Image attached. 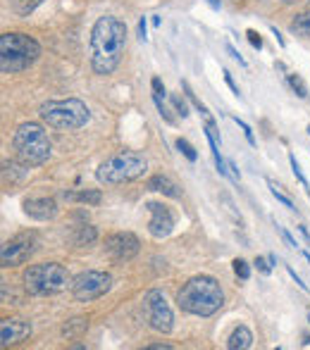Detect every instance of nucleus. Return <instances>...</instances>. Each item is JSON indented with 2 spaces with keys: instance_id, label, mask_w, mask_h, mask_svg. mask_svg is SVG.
I'll use <instances>...</instances> for the list:
<instances>
[{
  "instance_id": "36",
  "label": "nucleus",
  "mask_w": 310,
  "mask_h": 350,
  "mask_svg": "<svg viewBox=\"0 0 310 350\" xmlns=\"http://www.w3.org/2000/svg\"><path fill=\"white\" fill-rule=\"evenodd\" d=\"M175 346H170V343H155V346H148V350H172Z\"/></svg>"
},
{
  "instance_id": "25",
  "label": "nucleus",
  "mask_w": 310,
  "mask_h": 350,
  "mask_svg": "<svg viewBox=\"0 0 310 350\" xmlns=\"http://www.w3.org/2000/svg\"><path fill=\"white\" fill-rule=\"evenodd\" d=\"M232 265H234V274H236V277H239L241 281H248V277H250L248 262H246V260H241V258H236Z\"/></svg>"
},
{
  "instance_id": "24",
  "label": "nucleus",
  "mask_w": 310,
  "mask_h": 350,
  "mask_svg": "<svg viewBox=\"0 0 310 350\" xmlns=\"http://www.w3.org/2000/svg\"><path fill=\"white\" fill-rule=\"evenodd\" d=\"M268 184H270V189H272V196H274V198L279 200V203L284 205V208H289V210H296V208H294V200L289 198L287 193H282V191H279V186L274 184V181H268Z\"/></svg>"
},
{
  "instance_id": "6",
  "label": "nucleus",
  "mask_w": 310,
  "mask_h": 350,
  "mask_svg": "<svg viewBox=\"0 0 310 350\" xmlns=\"http://www.w3.org/2000/svg\"><path fill=\"white\" fill-rule=\"evenodd\" d=\"M24 288L31 295H57L72 286V277L62 265L57 262H41L31 265V267L24 272Z\"/></svg>"
},
{
  "instance_id": "40",
  "label": "nucleus",
  "mask_w": 310,
  "mask_h": 350,
  "mask_svg": "<svg viewBox=\"0 0 310 350\" xmlns=\"http://www.w3.org/2000/svg\"><path fill=\"white\" fill-rule=\"evenodd\" d=\"M287 3H289V0H287Z\"/></svg>"
},
{
  "instance_id": "34",
  "label": "nucleus",
  "mask_w": 310,
  "mask_h": 350,
  "mask_svg": "<svg viewBox=\"0 0 310 350\" xmlns=\"http://www.w3.org/2000/svg\"><path fill=\"white\" fill-rule=\"evenodd\" d=\"M139 38H141V41H146V38H148V36H146V19H141V22H139Z\"/></svg>"
},
{
  "instance_id": "19",
  "label": "nucleus",
  "mask_w": 310,
  "mask_h": 350,
  "mask_svg": "<svg viewBox=\"0 0 310 350\" xmlns=\"http://www.w3.org/2000/svg\"><path fill=\"white\" fill-rule=\"evenodd\" d=\"M65 198L67 200H77V203H86V205H98L103 200V196H101V191H79V193L67 191Z\"/></svg>"
},
{
  "instance_id": "5",
  "label": "nucleus",
  "mask_w": 310,
  "mask_h": 350,
  "mask_svg": "<svg viewBox=\"0 0 310 350\" xmlns=\"http://www.w3.org/2000/svg\"><path fill=\"white\" fill-rule=\"evenodd\" d=\"M38 117L46 122L48 126L60 131H75L88 124L91 120V110L86 103L77 100V98H67V100H48L38 107Z\"/></svg>"
},
{
  "instance_id": "39",
  "label": "nucleus",
  "mask_w": 310,
  "mask_h": 350,
  "mask_svg": "<svg viewBox=\"0 0 310 350\" xmlns=\"http://www.w3.org/2000/svg\"><path fill=\"white\" fill-rule=\"evenodd\" d=\"M308 134H310V129H308Z\"/></svg>"
},
{
  "instance_id": "38",
  "label": "nucleus",
  "mask_w": 310,
  "mask_h": 350,
  "mask_svg": "<svg viewBox=\"0 0 310 350\" xmlns=\"http://www.w3.org/2000/svg\"><path fill=\"white\" fill-rule=\"evenodd\" d=\"M308 319H310V314H308Z\"/></svg>"
},
{
  "instance_id": "28",
  "label": "nucleus",
  "mask_w": 310,
  "mask_h": 350,
  "mask_svg": "<svg viewBox=\"0 0 310 350\" xmlns=\"http://www.w3.org/2000/svg\"><path fill=\"white\" fill-rule=\"evenodd\" d=\"M172 107H175V110H177V115H181V117L189 115V107H186V103L181 100L179 96H172Z\"/></svg>"
},
{
  "instance_id": "3",
  "label": "nucleus",
  "mask_w": 310,
  "mask_h": 350,
  "mask_svg": "<svg viewBox=\"0 0 310 350\" xmlns=\"http://www.w3.org/2000/svg\"><path fill=\"white\" fill-rule=\"evenodd\" d=\"M12 148L17 160L24 167H41L48 162L53 150V143L48 139L46 129L36 122H24L17 126L12 136Z\"/></svg>"
},
{
  "instance_id": "35",
  "label": "nucleus",
  "mask_w": 310,
  "mask_h": 350,
  "mask_svg": "<svg viewBox=\"0 0 310 350\" xmlns=\"http://www.w3.org/2000/svg\"><path fill=\"white\" fill-rule=\"evenodd\" d=\"M227 51H229V55H232V57H234V60H239V65H246V62H244V57H241V55H239V53H236V51H234V48H232V46H227Z\"/></svg>"
},
{
  "instance_id": "32",
  "label": "nucleus",
  "mask_w": 310,
  "mask_h": 350,
  "mask_svg": "<svg viewBox=\"0 0 310 350\" xmlns=\"http://www.w3.org/2000/svg\"><path fill=\"white\" fill-rule=\"evenodd\" d=\"M279 231H282L284 241H287V243H289V245H292V248H296V245H298V243H296V241H294V239H292V234H289V231H287V229H284V226H279Z\"/></svg>"
},
{
  "instance_id": "20",
  "label": "nucleus",
  "mask_w": 310,
  "mask_h": 350,
  "mask_svg": "<svg viewBox=\"0 0 310 350\" xmlns=\"http://www.w3.org/2000/svg\"><path fill=\"white\" fill-rule=\"evenodd\" d=\"M88 329V322L86 319H70V322L65 324V327H62V336H67V338H79L81 336L83 332H86Z\"/></svg>"
},
{
  "instance_id": "21",
  "label": "nucleus",
  "mask_w": 310,
  "mask_h": 350,
  "mask_svg": "<svg viewBox=\"0 0 310 350\" xmlns=\"http://www.w3.org/2000/svg\"><path fill=\"white\" fill-rule=\"evenodd\" d=\"M292 33L296 36H310V10L301 12L296 19L292 22Z\"/></svg>"
},
{
  "instance_id": "15",
  "label": "nucleus",
  "mask_w": 310,
  "mask_h": 350,
  "mask_svg": "<svg viewBox=\"0 0 310 350\" xmlns=\"http://www.w3.org/2000/svg\"><path fill=\"white\" fill-rule=\"evenodd\" d=\"M148 191L162 193V196H167V198H179V196H181L179 186H177L175 181H172L170 176H165V174L151 176V179H148Z\"/></svg>"
},
{
  "instance_id": "10",
  "label": "nucleus",
  "mask_w": 310,
  "mask_h": 350,
  "mask_svg": "<svg viewBox=\"0 0 310 350\" xmlns=\"http://www.w3.org/2000/svg\"><path fill=\"white\" fill-rule=\"evenodd\" d=\"M36 234L34 231H24V234L12 236L10 241H5L3 250H0V262L3 267H19L24 265L34 253H36Z\"/></svg>"
},
{
  "instance_id": "26",
  "label": "nucleus",
  "mask_w": 310,
  "mask_h": 350,
  "mask_svg": "<svg viewBox=\"0 0 310 350\" xmlns=\"http://www.w3.org/2000/svg\"><path fill=\"white\" fill-rule=\"evenodd\" d=\"M289 162H292V170H294V174H296V179L301 181V186L306 189V193H308V198H310V184H308V179L303 176V170H301V165L296 162V157H289Z\"/></svg>"
},
{
  "instance_id": "33",
  "label": "nucleus",
  "mask_w": 310,
  "mask_h": 350,
  "mask_svg": "<svg viewBox=\"0 0 310 350\" xmlns=\"http://www.w3.org/2000/svg\"><path fill=\"white\" fill-rule=\"evenodd\" d=\"M224 81H227V83H229V88H232L236 96H239V88H236V83L232 81V74H229V72H224Z\"/></svg>"
},
{
  "instance_id": "29",
  "label": "nucleus",
  "mask_w": 310,
  "mask_h": 350,
  "mask_svg": "<svg viewBox=\"0 0 310 350\" xmlns=\"http://www.w3.org/2000/svg\"><path fill=\"white\" fill-rule=\"evenodd\" d=\"M246 36H248V41H250V46L253 48H263V38H260V33L255 31V29H248V31H246Z\"/></svg>"
},
{
  "instance_id": "27",
  "label": "nucleus",
  "mask_w": 310,
  "mask_h": 350,
  "mask_svg": "<svg viewBox=\"0 0 310 350\" xmlns=\"http://www.w3.org/2000/svg\"><path fill=\"white\" fill-rule=\"evenodd\" d=\"M177 148H179V150H181V152H184V157H186V160L196 162V157H198V155H196L194 146H191V143H189V141H186V139H179V141H177Z\"/></svg>"
},
{
  "instance_id": "11",
  "label": "nucleus",
  "mask_w": 310,
  "mask_h": 350,
  "mask_svg": "<svg viewBox=\"0 0 310 350\" xmlns=\"http://www.w3.org/2000/svg\"><path fill=\"white\" fill-rule=\"evenodd\" d=\"M139 239H136L134 234H129V231H120V234H112L105 239V253L107 258L112 260V262L122 265V262H129V260H134L136 255H139Z\"/></svg>"
},
{
  "instance_id": "30",
  "label": "nucleus",
  "mask_w": 310,
  "mask_h": 350,
  "mask_svg": "<svg viewBox=\"0 0 310 350\" xmlns=\"http://www.w3.org/2000/svg\"><path fill=\"white\" fill-rule=\"evenodd\" d=\"M234 122H236V124H239V126H241V129H244L246 139H248V143H250V146H253V143H255V139H253V131H250V126H248V124H246V122H244V120H239V117H234Z\"/></svg>"
},
{
  "instance_id": "37",
  "label": "nucleus",
  "mask_w": 310,
  "mask_h": 350,
  "mask_svg": "<svg viewBox=\"0 0 310 350\" xmlns=\"http://www.w3.org/2000/svg\"><path fill=\"white\" fill-rule=\"evenodd\" d=\"M306 258H308V262H310V255H306Z\"/></svg>"
},
{
  "instance_id": "23",
  "label": "nucleus",
  "mask_w": 310,
  "mask_h": 350,
  "mask_svg": "<svg viewBox=\"0 0 310 350\" xmlns=\"http://www.w3.org/2000/svg\"><path fill=\"white\" fill-rule=\"evenodd\" d=\"M184 93H186V98H189V100H191V103H194V105H196V110H198L201 115L205 117V120H213V117H210V112H208V107H205L203 103H201L198 98L194 96V91H191V88H189V83H184Z\"/></svg>"
},
{
  "instance_id": "31",
  "label": "nucleus",
  "mask_w": 310,
  "mask_h": 350,
  "mask_svg": "<svg viewBox=\"0 0 310 350\" xmlns=\"http://www.w3.org/2000/svg\"><path fill=\"white\" fill-rule=\"evenodd\" d=\"M270 260H265V258H258V260H255V267H258V272L260 274H270V272H272V267H270Z\"/></svg>"
},
{
  "instance_id": "16",
  "label": "nucleus",
  "mask_w": 310,
  "mask_h": 350,
  "mask_svg": "<svg viewBox=\"0 0 310 350\" xmlns=\"http://www.w3.org/2000/svg\"><path fill=\"white\" fill-rule=\"evenodd\" d=\"M151 88H153V100H155V107H157V112H160V117L167 124H175V117L170 115V110H167V105H165V86H162L160 79L155 77L153 81H151Z\"/></svg>"
},
{
  "instance_id": "12",
  "label": "nucleus",
  "mask_w": 310,
  "mask_h": 350,
  "mask_svg": "<svg viewBox=\"0 0 310 350\" xmlns=\"http://www.w3.org/2000/svg\"><path fill=\"white\" fill-rule=\"evenodd\" d=\"M146 210L151 212V221H148V231L155 239H165L172 234L175 229V215L167 205L162 203H146Z\"/></svg>"
},
{
  "instance_id": "2",
  "label": "nucleus",
  "mask_w": 310,
  "mask_h": 350,
  "mask_svg": "<svg viewBox=\"0 0 310 350\" xmlns=\"http://www.w3.org/2000/svg\"><path fill=\"white\" fill-rule=\"evenodd\" d=\"M179 310L196 317H213L224 305V291L213 277H194L189 279L177 293Z\"/></svg>"
},
{
  "instance_id": "7",
  "label": "nucleus",
  "mask_w": 310,
  "mask_h": 350,
  "mask_svg": "<svg viewBox=\"0 0 310 350\" xmlns=\"http://www.w3.org/2000/svg\"><path fill=\"white\" fill-rule=\"evenodd\" d=\"M146 157L139 152L131 150H122L117 155L107 157L96 172V179L105 186H117V184H127V181H134L139 176L146 174Z\"/></svg>"
},
{
  "instance_id": "22",
  "label": "nucleus",
  "mask_w": 310,
  "mask_h": 350,
  "mask_svg": "<svg viewBox=\"0 0 310 350\" xmlns=\"http://www.w3.org/2000/svg\"><path fill=\"white\" fill-rule=\"evenodd\" d=\"M289 83H292V88L296 91L298 98H308V86L298 74H289Z\"/></svg>"
},
{
  "instance_id": "4",
  "label": "nucleus",
  "mask_w": 310,
  "mask_h": 350,
  "mask_svg": "<svg viewBox=\"0 0 310 350\" xmlns=\"http://www.w3.org/2000/svg\"><path fill=\"white\" fill-rule=\"evenodd\" d=\"M41 55V46L36 38L27 33H3L0 36V70L3 74L24 72Z\"/></svg>"
},
{
  "instance_id": "14",
  "label": "nucleus",
  "mask_w": 310,
  "mask_h": 350,
  "mask_svg": "<svg viewBox=\"0 0 310 350\" xmlns=\"http://www.w3.org/2000/svg\"><path fill=\"white\" fill-rule=\"evenodd\" d=\"M24 212L36 221H48L57 217V203L53 198H29L24 200Z\"/></svg>"
},
{
  "instance_id": "1",
  "label": "nucleus",
  "mask_w": 310,
  "mask_h": 350,
  "mask_svg": "<svg viewBox=\"0 0 310 350\" xmlns=\"http://www.w3.org/2000/svg\"><path fill=\"white\" fill-rule=\"evenodd\" d=\"M91 67L96 74L105 77L120 67L127 48V24L112 14H103L91 29Z\"/></svg>"
},
{
  "instance_id": "13",
  "label": "nucleus",
  "mask_w": 310,
  "mask_h": 350,
  "mask_svg": "<svg viewBox=\"0 0 310 350\" xmlns=\"http://www.w3.org/2000/svg\"><path fill=\"white\" fill-rule=\"evenodd\" d=\"M29 336H31V324L24 322V319L8 317V319H3V324H0V343H3V348L27 341Z\"/></svg>"
},
{
  "instance_id": "18",
  "label": "nucleus",
  "mask_w": 310,
  "mask_h": 350,
  "mask_svg": "<svg viewBox=\"0 0 310 350\" xmlns=\"http://www.w3.org/2000/svg\"><path fill=\"white\" fill-rule=\"evenodd\" d=\"M96 236H98L96 226H91V224L75 226V234H72V243H75V245H88V243H93V241H96Z\"/></svg>"
},
{
  "instance_id": "9",
  "label": "nucleus",
  "mask_w": 310,
  "mask_h": 350,
  "mask_svg": "<svg viewBox=\"0 0 310 350\" xmlns=\"http://www.w3.org/2000/svg\"><path fill=\"white\" fill-rule=\"evenodd\" d=\"M112 286V277L107 272H98V269H86V272L77 274L72 279V295L79 303H91L98 300L101 295H105Z\"/></svg>"
},
{
  "instance_id": "17",
  "label": "nucleus",
  "mask_w": 310,
  "mask_h": 350,
  "mask_svg": "<svg viewBox=\"0 0 310 350\" xmlns=\"http://www.w3.org/2000/svg\"><path fill=\"white\" fill-rule=\"evenodd\" d=\"M250 346H253V334L248 332V327H236L227 338L229 350H248Z\"/></svg>"
},
{
  "instance_id": "8",
  "label": "nucleus",
  "mask_w": 310,
  "mask_h": 350,
  "mask_svg": "<svg viewBox=\"0 0 310 350\" xmlns=\"http://www.w3.org/2000/svg\"><path fill=\"white\" fill-rule=\"evenodd\" d=\"M141 310H144L146 324H148L153 332H160V334L172 332V327H175V314H172V308L165 300V295L157 288L148 291V293L144 295Z\"/></svg>"
}]
</instances>
